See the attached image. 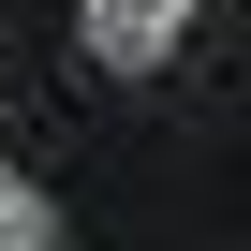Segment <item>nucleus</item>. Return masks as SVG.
Listing matches in <instances>:
<instances>
[{"instance_id":"nucleus-2","label":"nucleus","mask_w":251,"mask_h":251,"mask_svg":"<svg viewBox=\"0 0 251 251\" xmlns=\"http://www.w3.org/2000/svg\"><path fill=\"white\" fill-rule=\"evenodd\" d=\"M0 251H45V192H0Z\"/></svg>"},{"instance_id":"nucleus-1","label":"nucleus","mask_w":251,"mask_h":251,"mask_svg":"<svg viewBox=\"0 0 251 251\" xmlns=\"http://www.w3.org/2000/svg\"><path fill=\"white\" fill-rule=\"evenodd\" d=\"M192 15H207V0H74V30H89V59H103V74L177 59V45H192Z\"/></svg>"}]
</instances>
